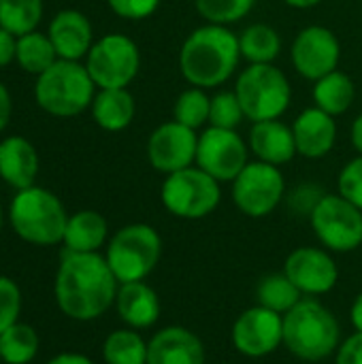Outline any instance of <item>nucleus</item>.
<instances>
[{
  "mask_svg": "<svg viewBox=\"0 0 362 364\" xmlns=\"http://www.w3.org/2000/svg\"><path fill=\"white\" fill-rule=\"evenodd\" d=\"M241 60L239 34L228 26L205 23L188 34L179 49V70L183 79L203 90L226 83Z\"/></svg>",
  "mask_w": 362,
  "mask_h": 364,
  "instance_id": "obj_2",
  "label": "nucleus"
},
{
  "mask_svg": "<svg viewBox=\"0 0 362 364\" xmlns=\"http://www.w3.org/2000/svg\"><path fill=\"white\" fill-rule=\"evenodd\" d=\"M288 6H292V9H314V6H318L322 0H284Z\"/></svg>",
  "mask_w": 362,
  "mask_h": 364,
  "instance_id": "obj_44",
  "label": "nucleus"
},
{
  "mask_svg": "<svg viewBox=\"0 0 362 364\" xmlns=\"http://www.w3.org/2000/svg\"><path fill=\"white\" fill-rule=\"evenodd\" d=\"M350 318H352V324H354V328L362 333V292L354 299V303H352V309H350Z\"/></svg>",
  "mask_w": 362,
  "mask_h": 364,
  "instance_id": "obj_42",
  "label": "nucleus"
},
{
  "mask_svg": "<svg viewBox=\"0 0 362 364\" xmlns=\"http://www.w3.org/2000/svg\"><path fill=\"white\" fill-rule=\"evenodd\" d=\"M147 364H205V346L192 331L166 326L149 339Z\"/></svg>",
  "mask_w": 362,
  "mask_h": 364,
  "instance_id": "obj_19",
  "label": "nucleus"
},
{
  "mask_svg": "<svg viewBox=\"0 0 362 364\" xmlns=\"http://www.w3.org/2000/svg\"><path fill=\"white\" fill-rule=\"evenodd\" d=\"M162 239L149 224H128L119 228L107 245V262L119 284L143 282L158 264Z\"/></svg>",
  "mask_w": 362,
  "mask_h": 364,
  "instance_id": "obj_7",
  "label": "nucleus"
},
{
  "mask_svg": "<svg viewBox=\"0 0 362 364\" xmlns=\"http://www.w3.org/2000/svg\"><path fill=\"white\" fill-rule=\"evenodd\" d=\"M314 102L318 109L337 117L344 115L356 100V85L344 70H333L326 77L314 81Z\"/></svg>",
  "mask_w": 362,
  "mask_h": 364,
  "instance_id": "obj_25",
  "label": "nucleus"
},
{
  "mask_svg": "<svg viewBox=\"0 0 362 364\" xmlns=\"http://www.w3.org/2000/svg\"><path fill=\"white\" fill-rule=\"evenodd\" d=\"M11 226L19 239L32 245H58L64 241L68 215L62 200L45 190L30 186L17 190L11 200Z\"/></svg>",
  "mask_w": 362,
  "mask_h": 364,
  "instance_id": "obj_4",
  "label": "nucleus"
},
{
  "mask_svg": "<svg viewBox=\"0 0 362 364\" xmlns=\"http://www.w3.org/2000/svg\"><path fill=\"white\" fill-rule=\"evenodd\" d=\"M11 113H13L11 94H9V90L0 83V132L6 128V124H9V119H11Z\"/></svg>",
  "mask_w": 362,
  "mask_h": 364,
  "instance_id": "obj_40",
  "label": "nucleus"
},
{
  "mask_svg": "<svg viewBox=\"0 0 362 364\" xmlns=\"http://www.w3.org/2000/svg\"><path fill=\"white\" fill-rule=\"evenodd\" d=\"M96 83L85 64L73 60H55L45 73L36 77V105L55 117H73L92 107Z\"/></svg>",
  "mask_w": 362,
  "mask_h": 364,
  "instance_id": "obj_5",
  "label": "nucleus"
},
{
  "mask_svg": "<svg viewBox=\"0 0 362 364\" xmlns=\"http://www.w3.org/2000/svg\"><path fill=\"white\" fill-rule=\"evenodd\" d=\"M209 107H211V96L207 94V90L190 85L175 100L173 119L192 130H198L205 124H209Z\"/></svg>",
  "mask_w": 362,
  "mask_h": 364,
  "instance_id": "obj_32",
  "label": "nucleus"
},
{
  "mask_svg": "<svg viewBox=\"0 0 362 364\" xmlns=\"http://www.w3.org/2000/svg\"><path fill=\"white\" fill-rule=\"evenodd\" d=\"M245 119L241 102L235 94V90H224L211 96L209 107V126L224 128V130H237V126Z\"/></svg>",
  "mask_w": 362,
  "mask_h": 364,
  "instance_id": "obj_34",
  "label": "nucleus"
},
{
  "mask_svg": "<svg viewBox=\"0 0 362 364\" xmlns=\"http://www.w3.org/2000/svg\"><path fill=\"white\" fill-rule=\"evenodd\" d=\"M119 290L109 262L98 252L77 254L64 252L55 273V303L64 316L77 322L100 318L113 303Z\"/></svg>",
  "mask_w": 362,
  "mask_h": 364,
  "instance_id": "obj_1",
  "label": "nucleus"
},
{
  "mask_svg": "<svg viewBox=\"0 0 362 364\" xmlns=\"http://www.w3.org/2000/svg\"><path fill=\"white\" fill-rule=\"evenodd\" d=\"M43 17V0H0V26L15 36L34 32Z\"/></svg>",
  "mask_w": 362,
  "mask_h": 364,
  "instance_id": "obj_31",
  "label": "nucleus"
},
{
  "mask_svg": "<svg viewBox=\"0 0 362 364\" xmlns=\"http://www.w3.org/2000/svg\"><path fill=\"white\" fill-rule=\"evenodd\" d=\"M239 47L250 64H273L282 53V36L269 23H252L239 34Z\"/></svg>",
  "mask_w": 362,
  "mask_h": 364,
  "instance_id": "obj_26",
  "label": "nucleus"
},
{
  "mask_svg": "<svg viewBox=\"0 0 362 364\" xmlns=\"http://www.w3.org/2000/svg\"><path fill=\"white\" fill-rule=\"evenodd\" d=\"M247 147L256 156V160L273 166L288 164L294 156H299L292 126L284 124L282 119L254 122L250 130Z\"/></svg>",
  "mask_w": 362,
  "mask_h": 364,
  "instance_id": "obj_20",
  "label": "nucleus"
},
{
  "mask_svg": "<svg viewBox=\"0 0 362 364\" xmlns=\"http://www.w3.org/2000/svg\"><path fill=\"white\" fill-rule=\"evenodd\" d=\"M21 311V292L19 286L11 279L0 275V335L17 324Z\"/></svg>",
  "mask_w": 362,
  "mask_h": 364,
  "instance_id": "obj_35",
  "label": "nucleus"
},
{
  "mask_svg": "<svg viewBox=\"0 0 362 364\" xmlns=\"http://www.w3.org/2000/svg\"><path fill=\"white\" fill-rule=\"evenodd\" d=\"M290 60L303 79L318 81L339 68L341 43L331 28L307 26L294 36Z\"/></svg>",
  "mask_w": 362,
  "mask_h": 364,
  "instance_id": "obj_13",
  "label": "nucleus"
},
{
  "mask_svg": "<svg viewBox=\"0 0 362 364\" xmlns=\"http://www.w3.org/2000/svg\"><path fill=\"white\" fill-rule=\"evenodd\" d=\"M90 109H92L94 122L107 132L126 130L132 124L134 113H137L134 96L128 92V87L98 90Z\"/></svg>",
  "mask_w": 362,
  "mask_h": 364,
  "instance_id": "obj_23",
  "label": "nucleus"
},
{
  "mask_svg": "<svg viewBox=\"0 0 362 364\" xmlns=\"http://www.w3.org/2000/svg\"><path fill=\"white\" fill-rule=\"evenodd\" d=\"M301 296H303V292L290 282V277L286 273L265 275L256 288L258 305L265 309H271L280 316L288 314L301 301Z\"/></svg>",
  "mask_w": 362,
  "mask_h": 364,
  "instance_id": "obj_27",
  "label": "nucleus"
},
{
  "mask_svg": "<svg viewBox=\"0 0 362 364\" xmlns=\"http://www.w3.org/2000/svg\"><path fill=\"white\" fill-rule=\"evenodd\" d=\"M115 307L119 318L134 331L149 328L160 318V301L154 288L145 282H128L119 284Z\"/></svg>",
  "mask_w": 362,
  "mask_h": 364,
  "instance_id": "obj_22",
  "label": "nucleus"
},
{
  "mask_svg": "<svg viewBox=\"0 0 362 364\" xmlns=\"http://www.w3.org/2000/svg\"><path fill=\"white\" fill-rule=\"evenodd\" d=\"M17 55V36L0 26V68L9 66Z\"/></svg>",
  "mask_w": 362,
  "mask_h": 364,
  "instance_id": "obj_39",
  "label": "nucleus"
},
{
  "mask_svg": "<svg viewBox=\"0 0 362 364\" xmlns=\"http://www.w3.org/2000/svg\"><path fill=\"white\" fill-rule=\"evenodd\" d=\"M256 0H194L198 15L207 23L230 26L252 13Z\"/></svg>",
  "mask_w": 362,
  "mask_h": 364,
  "instance_id": "obj_33",
  "label": "nucleus"
},
{
  "mask_svg": "<svg viewBox=\"0 0 362 364\" xmlns=\"http://www.w3.org/2000/svg\"><path fill=\"white\" fill-rule=\"evenodd\" d=\"M235 94L252 124L280 119L292 102V85L275 64H247L237 77Z\"/></svg>",
  "mask_w": 362,
  "mask_h": 364,
  "instance_id": "obj_6",
  "label": "nucleus"
},
{
  "mask_svg": "<svg viewBox=\"0 0 362 364\" xmlns=\"http://www.w3.org/2000/svg\"><path fill=\"white\" fill-rule=\"evenodd\" d=\"M107 235H109L107 220L98 211L85 209L68 218L62 243L66 245V252L94 254L105 245Z\"/></svg>",
  "mask_w": 362,
  "mask_h": 364,
  "instance_id": "obj_24",
  "label": "nucleus"
},
{
  "mask_svg": "<svg viewBox=\"0 0 362 364\" xmlns=\"http://www.w3.org/2000/svg\"><path fill=\"white\" fill-rule=\"evenodd\" d=\"M38 173V154L23 136H6L0 141V177L15 190L34 186Z\"/></svg>",
  "mask_w": 362,
  "mask_h": 364,
  "instance_id": "obj_21",
  "label": "nucleus"
},
{
  "mask_svg": "<svg viewBox=\"0 0 362 364\" xmlns=\"http://www.w3.org/2000/svg\"><path fill=\"white\" fill-rule=\"evenodd\" d=\"M335 364H362V333L356 331L339 346Z\"/></svg>",
  "mask_w": 362,
  "mask_h": 364,
  "instance_id": "obj_38",
  "label": "nucleus"
},
{
  "mask_svg": "<svg viewBox=\"0 0 362 364\" xmlns=\"http://www.w3.org/2000/svg\"><path fill=\"white\" fill-rule=\"evenodd\" d=\"M286 194V179L280 166L247 162L233 181V203L247 218H265L275 211Z\"/></svg>",
  "mask_w": 362,
  "mask_h": 364,
  "instance_id": "obj_11",
  "label": "nucleus"
},
{
  "mask_svg": "<svg viewBox=\"0 0 362 364\" xmlns=\"http://www.w3.org/2000/svg\"><path fill=\"white\" fill-rule=\"evenodd\" d=\"M0 360H2V358H0Z\"/></svg>",
  "mask_w": 362,
  "mask_h": 364,
  "instance_id": "obj_46",
  "label": "nucleus"
},
{
  "mask_svg": "<svg viewBox=\"0 0 362 364\" xmlns=\"http://www.w3.org/2000/svg\"><path fill=\"white\" fill-rule=\"evenodd\" d=\"M350 136H352V145H354V149L362 154V113L354 119V124H352V130H350Z\"/></svg>",
  "mask_w": 362,
  "mask_h": 364,
  "instance_id": "obj_43",
  "label": "nucleus"
},
{
  "mask_svg": "<svg viewBox=\"0 0 362 364\" xmlns=\"http://www.w3.org/2000/svg\"><path fill=\"white\" fill-rule=\"evenodd\" d=\"M230 339L239 354L247 358H265L284 343V318L256 305L235 320Z\"/></svg>",
  "mask_w": 362,
  "mask_h": 364,
  "instance_id": "obj_15",
  "label": "nucleus"
},
{
  "mask_svg": "<svg viewBox=\"0 0 362 364\" xmlns=\"http://www.w3.org/2000/svg\"><path fill=\"white\" fill-rule=\"evenodd\" d=\"M292 134L299 156L320 160L329 156L337 143V122L333 115L314 105L297 115L292 124Z\"/></svg>",
  "mask_w": 362,
  "mask_h": 364,
  "instance_id": "obj_17",
  "label": "nucleus"
},
{
  "mask_svg": "<svg viewBox=\"0 0 362 364\" xmlns=\"http://www.w3.org/2000/svg\"><path fill=\"white\" fill-rule=\"evenodd\" d=\"M198 134L196 130L171 119L160 124L147 139V160L151 168L162 175H171L194 166Z\"/></svg>",
  "mask_w": 362,
  "mask_h": 364,
  "instance_id": "obj_14",
  "label": "nucleus"
},
{
  "mask_svg": "<svg viewBox=\"0 0 362 364\" xmlns=\"http://www.w3.org/2000/svg\"><path fill=\"white\" fill-rule=\"evenodd\" d=\"M85 68L98 90L128 87L141 68V53L137 43L126 34H105L85 55Z\"/></svg>",
  "mask_w": 362,
  "mask_h": 364,
  "instance_id": "obj_9",
  "label": "nucleus"
},
{
  "mask_svg": "<svg viewBox=\"0 0 362 364\" xmlns=\"http://www.w3.org/2000/svg\"><path fill=\"white\" fill-rule=\"evenodd\" d=\"M0 228H2V207H0Z\"/></svg>",
  "mask_w": 362,
  "mask_h": 364,
  "instance_id": "obj_45",
  "label": "nucleus"
},
{
  "mask_svg": "<svg viewBox=\"0 0 362 364\" xmlns=\"http://www.w3.org/2000/svg\"><path fill=\"white\" fill-rule=\"evenodd\" d=\"M107 364H147V343L134 328L113 331L102 343Z\"/></svg>",
  "mask_w": 362,
  "mask_h": 364,
  "instance_id": "obj_29",
  "label": "nucleus"
},
{
  "mask_svg": "<svg viewBox=\"0 0 362 364\" xmlns=\"http://www.w3.org/2000/svg\"><path fill=\"white\" fill-rule=\"evenodd\" d=\"M107 4L117 17L139 21L151 17L158 11L160 0H107Z\"/></svg>",
  "mask_w": 362,
  "mask_h": 364,
  "instance_id": "obj_37",
  "label": "nucleus"
},
{
  "mask_svg": "<svg viewBox=\"0 0 362 364\" xmlns=\"http://www.w3.org/2000/svg\"><path fill=\"white\" fill-rule=\"evenodd\" d=\"M309 220L320 243L333 252H354L362 245V211L341 194H324Z\"/></svg>",
  "mask_w": 362,
  "mask_h": 364,
  "instance_id": "obj_10",
  "label": "nucleus"
},
{
  "mask_svg": "<svg viewBox=\"0 0 362 364\" xmlns=\"http://www.w3.org/2000/svg\"><path fill=\"white\" fill-rule=\"evenodd\" d=\"M339 322L316 299H301L284 314V346L301 360L320 363L339 350Z\"/></svg>",
  "mask_w": 362,
  "mask_h": 364,
  "instance_id": "obj_3",
  "label": "nucleus"
},
{
  "mask_svg": "<svg viewBox=\"0 0 362 364\" xmlns=\"http://www.w3.org/2000/svg\"><path fill=\"white\" fill-rule=\"evenodd\" d=\"M160 200L164 209L181 220H201L213 213L222 200L220 181L207 175L198 166L166 175L160 188Z\"/></svg>",
  "mask_w": 362,
  "mask_h": 364,
  "instance_id": "obj_8",
  "label": "nucleus"
},
{
  "mask_svg": "<svg viewBox=\"0 0 362 364\" xmlns=\"http://www.w3.org/2000/svg\"><path fill=\"white\" fill-rule=\"evenodd\" d=\"M337 188L339 194L350 200L352 205H356L362 211V154H358L354 160H350L337 179Z\"/></svg>",
  "mask_w": 362,
  "mask_h": 364,
  "instance_id": "obj_36",
  "label": "nucleus"
},
{
  "mask_svg": "<svg viewBox=\"0 0 362 364\" xmlns=\"http://www.w3.org/2000/svg\"><path fill=\"white\" fill-rule=\"evenodd\" d=\"M250 147L239 136L237 130H224V128H205L198 134V147H196V166L203 168L213 179L222 181H235V177L247 166Z\"/></svg>",
  "mask_w": 362,
  "mask_h": 364,
  "instance_id": "obj_12",
  "label": "nucleus"
},
{
  "mask_svg": "<svg viewBox=\"0 0 362 364\" xmlns=\"http://www.w3.org/2000/svg\"><path fill=\"white\" fill-rule=\"evenodd\" d=\"M284 273L303 294H326L335 288L339 279V269L335 260L318 247L294 250L284 264Z\"/></svg>",
  "mask_w": 362,
  "mask_h": 364,
  "instance_id": "obj_16",
  "label": "nucleus"
},
{
  "mask_svg": "<svg viewBox=\"0 0 362 364\" xmlns=\"http://www.w3.org/2000/svg\"><path fill=\"white\" fill-rule=\"evenodd\" d=\"M47 36L58 53L60 60H73L79 62L85 58L94 45V32L90 19L75 9L60 11L47 30Z\"/></svg>",
  "mask_w": 362,
  "mask_h": 364,
  "instance_id": "obj_18",
  "label": "nucleus"
},
{
  "mask_svg": "<svg viewBox=\"0 0 362 364\" xmlns=\"http://www.w3.org/2000/svg\"><path fill=\"white\" fill-rule=\"evenodd\" d=\"M15 60L26 73L38 77L41 73H45L60 58H58L49 36L34 30V32L17 36V55H15Z\"/></svg>",
  "mask_w": 362,
  "mask_h": 364,
  "instance_id": "obj_28",
  "label": "nucleus"
},
{
  "mask_svg": "<svg viewBox=\"0 0 362 364\" xmlns=\"http://www.w3.org/2000/svg\"><path fill=\"white\" fill-rule=\"evenodd\" d=\"M38 352V335L28 324H13L0 335V358L6 364H28Z\"/></svg>",
  "mask_w": 362,
  "mask_h": 364,
  "instance_id": "obj_30",
  "label": "nucleus"
},
{
  "mask_svg": "<svg viewBox=\"0 0 362 364\" xmlns=\"http://www.w3.org/2000/svg\"><path fill=\"white\" fill-rule=\"evenodd\" d=\"M47 364H94L87 356H83V354H60V356H55V358H51Z\"/></svg>",
  "mask_w": 362,
  "mask_h": 364,
  "instance_id": "obj_41",
  "label": "nucleus"
}]
</instances>
